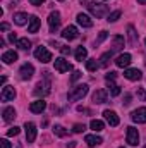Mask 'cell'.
Instances as JSON below:
<instances>
[{"label": "cell", "instance_id": "obj_9", "mask_svg": "<svg viewBox=\"0 0 146 148\" xmlns=\"http://www.w3.org/2000/svg\"><path fill=\"white\" fill-rule=\"evenodd\" d=\"M131 119H132L134 122H138V124H145L146 122V107L136 109V110L131 114Z\"/></svg>", "mask_w": 146, "mask_h": 148}, {"label": "cell", "instance_id": "obj_13", "mask_svg": "<svg viewBox=\"0 0 146 148\" xmlns=\"http://www.w3.org/2000/svg\"><path fill=\"white\" fill-rule=\"evenodd\" d=\"M124 77L129 79V81H139L143 77V73L139 69H126L124 71Z\"/></svg>", "mask_w": 146, "mask_h": 148}, {"label": "cell", "instance_id": "obj_32", "mask_svg": "<svg viewBox=\"0 0 146 148\" xmlns=\"http://www.w3.org/2000/svg\"><path fill=\"white\" fill-rule=\"evenodd\" d=\"M108 91L112 97H119L120 95V86H117L115 83H110L108 84Z\"/></svg>", "mask_w": 146, "mask_h": 148}, {"label": "cell", "instance_id": "obj_21", "mask_svg": "<svg viewBox=\"0 0 146 148\" xmlns=\"http://www.w3.org/2000/svg\"><path fill=\"white\" fill-rule=\"evenodd\" d=\"M38 29H40V19L36 16H31L28 24V33H38Z\"/></svg>", "mask_w": 146, "mask_h": 148}, {"label": "cell", "instance_id": "obj_50", "mask_svg": "<svg viewBox=\"0 0 146 148\" xmlns=\"http://www.w3.org/2000/svg\"><path fill=\"white\" fill-rule=\"evenodd\" d=\"M60 2H64V0H60Z\"/></svg>", "mask_w": 146, "mask_h": 148}, {"label": "cell", "instance_id": "obj_1", "mask_svg": "<svg viewBox=\"0 0 146 148\" xmlns=\"http://www.w3.org/2000/svg\"><path fill=\"white\" fill-rule=\"evenodd\" d=\"M88 91H89V86H88V84H77V86H74L72 90L69 91L67 98H69V102H77V100H83V98L88 95Z\"/></svg>", "mask_w": 146, "mask_h": 148}, {"label": "cell", "instance_id": "obj_34", "mask_svg": "<svg viewBox=\"0 0 146 148\" xmlns=\"http://www.w3.org/2000/svg\"><path fill=\"white\" fill-rule=\"evenodd\" d=\"M19 131H21V129H19L17 126H14V127H10V129L7 131V136H17V134H19Z\"/></svg>", "mask_w": 146, "mask_h": 148}, {"label": "cell", "instance_id": "obj_39", "mask_svg": "<svg viewBox=\"0 0 146 148\" xmlns=\"http://www.w3.org/2000/svg\"><path fill=\"white\" fill-rule=\"evenodd\" d=\"M0 148H10V143H9V140H0Z\"/></svg>", "mask_w": 146, "mask_h": 148}, {"label": "cell", "instance_id": "obj_26", "mask_svg": "<svg viewBox=\"0 0 146 148\" xmlns=\"http://www.w3.org/2000/svg\"><path fill=\"white\" fill-rule=\"evenodd\" d=\"M89 127H91L95 133H100V131H103L105 124H103V121H100V119H93V121L89 122Z\"/></svg>", "mask_w": 146, "mask_h": 148}, {"label": "cell", "instance_id": "obj_11", "mask_svg": "<svg viewBox=\"0 0 146 148\" xmlns=\"http://www.w3.org/2000/svg\"><path fill=\"white\" fill-rule=\"evenodd\" d=\"M131 60H132L131 53H120V55L115 59V66H117V67H129Z\"/></svg>", "mask_w": 146, "mask_h": 148}, {"label": "cell", "instance_id": "obj_20", "mask_svg": "<svg viewBox=\"0 0 146 148\" xmlns=\"http://www.w3.org/2000/svg\"><path fill=\"white\" fill-rule=\"evenodd\" d=\"M84 141H86L88 147H98V145L103 143V140H102L100 136H96V134H88V136L84 138Z\"/></svg>", "mask_w": 146, "mask_h": 148}, {"label": "cell", "instance_id": "obj_25", "mask_svg": "<svg viewBox=\"0 0 146 148\" xmlns=\"http://www.w3.org/2000/svg\"><path fill=\"white\" fill-rule=\"evenodd\" d=\"M127 38H129V43L134 47L136 43H138V33H136V29H134V26H127Z\"/></svg>", "mask_w": 146, "mask_h": 148}, {"label": "cell", "instance_id": "obj_42", "mask_svg": "<svg viewBox=\"0 0 146 148\" xmlns=\"http://www.w3.org/2000/svg\"><path fill=\"white\" fill-rule=\"evenodd\" d=\"M131 98H132V97H131V95L127 93V95L124 97V105H129V103H131Z\"/></svg>", "mask_w": 146, "mask_h": 148}, {"label": "cell", "instance_id": "obj_27", "mask_svg": "<svg viewBox=\"0 0 146 148\" xmlns=\"http://www.w3.org/2000/svg\"><path fill=\"white\" fill-rule=\"evenodd\" d=\"M86 57H88V50L84 47H77V50H76V60L83 62V60H86Z\"/></svg>", "mask_w": 146, "mask_h": 148}, {"label": "cell", "instance_id": "obj_23", "mask_svg": "<svg viewBox=\"0 0 146 148\" xmlns=\"http://www.w3.org/2000/svg\"><path fill=\"white\" fill-rule=\"evenodd\" d=\"M122 47H124V38L122 36H113L112 40V52L115 53V52H119V50H122Z\"/></svg>", "mask_w": 146, "mask_h": 148}, {"label": "cell", "instance_id": "obj_29", "mask_svg": "<svg viewBox=\"0 0 146 148\" xmlns=\"http://www.w3.org/2000/svg\"><path fill=\"white\" fill-rule=\"evenodd\" d=\"M17 47L21 50H29L31 48V41L28 38H21V40H17Z\"/></svg>", "mask_w": 146, "mask_h": 148}, {"label": "cell", "instance_id": "obj_17", "mask_svg": "<svg viewBox=\"0 0 146 148\" xmlns=\"http://www.w3.org/2000/svg\"><path fill=\"white\" fill-rule=\"evenodd\" d=\"M76 19H77V24L83 26V28H91V26H93V21H91V17H89L88 14H83V12H81V14H77Z\"/></svg>", "mask_w": 146, "mask_h": 148}, {"label": "cell", "instance_id": "obj_46", "mask_svg": "<svg viewBox=\"0 0 146 148\" xmlns=\"http://www.w3.org/2000/svg\"><path fill=\"white\" fill-rule=\"evenodd\" d=\"M67 148H76V141H71V143L67 145Z\"/></svg>", "mask_w": 146, "mask_h": 148}, {"label": "cell", "instance_id": "obj_35", "mask_svg": "<svg viewBox=\"0 0 146 148\" xmlns=\"http://www.w3.org/2000/svg\"><path fill=\"white\" fill-rule=\"evenodd\" d=\"M84 129H86V126H84V124H74V127H72L74 133H83Z\"/></svg>", "mask_w": 146, "mask_h": 148}, {"label": "cell", "instance_id": "obj_7", "mask_svg": "<svg viewBox=\"0 0 146 148\" xmlns=\"http://www.w3.org/2000/svg\"><path fill=\"white\" fill-rule=\"evenodd\" d=\"M24 131H26V141L28 143H33L36 140V133H38L36 126L33 122H26L24 124Z\"/></svg>", "mask_w": 146, "mask_h": 148}, {"label": "cell", "instance_id": "obj_22", "mask_svg": "<svg viewBox=\"0 0 146 148\" xmlns=\"http://www.w3.org/2000/svg\"><path fill=\"white\" fill-rule=\"evenodd\" d=\"M2 115H3V121H5V122H12V121L16 119V110H14V107H5L3 112H2Z\"/></svg>", "mask_w": 146, "mask_h": 148}, {"label": "cell", "instance_id": "obj_10", "mask_svg": "<svg viewBox=\"0 0 146 148\" xmlns=\"http://www.w3.org/2000/svg\"><path fill=\"white\" fill-rule=\"evenodd\" d=\"M71 69H72V66H71L64 57L55 59V71H59V73H67V71H71Z\"/></svg>", "mask_w": 146, "mask_h": 148}, {"label": "cell", "instance_id": "obj_31", "mask_svg": "<svg viewBox=\"0 0 146 148\" xmlns=\"http://www.w3.org/2000/svg\"><path fill=\"white\" fill-rule=\"evenodd\" d=\"M53 133H55L57 136H60V138H65V136L69 134V131H67L65 127H62V126H55V127H53Z\"/></svg>", "mask_w": 146, "mask_h": 148}, {"label": "cell", "instance_id": "obj_4", "mask_svg": "<svg viewBox=\"0 0 146 148\" xmlns=\"http://www.w3.org/2000/svg\"><path fill=\"white\" fill-rule=\"evenodd\" d=\"M60 12H57V10H53V12H50V16H48V28H50V31L52 33H55L59 28H60Z\"/></svg>", "mask_w": 146, "mask_h": 148}, {"label": "cell", "instance_id": "obj_2", "mask_svg": "<svg viewBox=\"0 0 146 148\" xmlns=\"http://www.w3.org/2000/svg\"><path fill=\"white\" fill-rule=\"evenodd\" d=\"M88 10H89L96 19H100V17H103V16L108 12V7H107L105 3H100V2H89V3H88Z\"/></svg>", "mask_w": 146, "mask_h": 148}, {"label": "cell", "instance_id": "obj_16", "mask_svg": "<svg viewBox=\"0 0 146 148\" xmlns=\"http://www.w3.org/2000/svg\"><path fill=\"white\" fill-rule=\"evenodd\" d=\"M62 36L71 41V40H76V38L79 36V31H77V28H76V26H67V28L62 31Z\"/></svg>", "mask_w": 146, "mask_h": 148}, {"label": "cell", "instance_id": "obj_48", "mask_svg": "<svg viewBox=\"0 0 146 148\" xmlns=\"http://www.w3.org/2000/svg\"><path fill=\"white\" fill-rule=\"evenodd\" d=\"M81 2H86V0H81Z\"/></svg>", "mask_w": 146, "mask_h": 148}, {"label": "cell", "instance_id": "obj_33", "mask_svg": "<svg viewBox=\"0 0 146 148\" xmlns=\"http://www.w3.org/2000/svg\"><path fill=\"white\" fill-rule=\"evenodd\" d=\"M122 16V12L120 10H113V12H110L108 17H107V21L108 23H115V21H119V17Z\"/></svg>", "mask_w": 146, "mask_h": 148}, {"label": "cell", "instance_id": "obj_8", "mask_svg": "<svg viewBox=\"0 0 146 148\" xmlns=\"http://www.w3.org/2000/svg\"><path fill=\"white\" fill-rule=\"evenodd\" d=\"M19 74H21V79H24V81L31 79V77H33V74H35V67H33V64H29V62L23 64V66H21V69H19Z\"/></svg>", "mask_w": 146, "mask_h": 148}, {"label": "cell", "instance_id": "obj_24", "mask_svg": "<svg viewBox=\"0 0 146 148\" xmlns=\"http://www.w3.org/2000/svg\"><path fill=\"white\" fill-rule=\"evenodd\" d=\"M28 21H29L28 14H24V12H17V14H14V23H16L17 26H24Z\"/></svg>", "mask_w": 146, "mask_h": 148}, {"label": "cell", "instance_id": "obj_40", "mask_svg": "<svg viewBox=\"0 0 146 148\" xmlns=\"http://www.w3.org/2000/svg\"><path fill=\"white\" fill-rule=\"evenodd\" d=\"M79 77H81V73H79V71H74V74H72V77H71V81H77V79H79Z\"/></svg>", "mask_w": 146, "mask_h": 148}, {"label": "cell", "instance_id": "obj_37", "mask_svg": "<svg viewBox=\"0 0 146 148\" xmlns=\"http://www.w3.org/2000/svg\"><path fill=\"white\" fill-rule=\"evenodd\" d=\"M105 38H107V31H102V33H100V36H98V40L95 41V45H100V43H102Z\"/></svg>", "mask_w": 146, "mask_h": 148}, {"label": "cell", "instance_id": "obj_45", "mask_svg": "<svg viewBox=\"0 0 146 148\" xmlns=\"http://www.w3.org/2000/svg\"><path fill=\"white\" fill-rule=\"evenodd\" d=\"M0 29H2V31H7V29H9V24H7V23H2V24H0Z\"/></svg>", "mask_w": 146, "mask_h": 148}, {"label": "cell", "instance_id": "obj_43", "mask_svg": "<svg viewBox=\"0 0 146 148\" xmlns=\"http://www.w3.org/2000/svg\"><path fill=\"white\" fill-rule=\"evenodd\" d=\"M9 41H10V43L17 41V36H16V33H10V35H9Z\"/></svg>", "mask_w": 146, "mask_h": 148}, {"label": "cell", "instance_id": "obj_44", "mask_svg": "<svg viewBox=\"0 0 146 148\" xmlns=\"http://www.w3.org/2000/svg\"><path fill=\"white\" fill-rule=\"evenodd\" d=\"M29 2H31V5H41L45 0H29Z\"/></svg>", "mask_w": 146, "mask_h": 148}, {"label": "cell", "instance_id": "obj_51", "mask_svg": "<svg viewBox=\"0 0 146 148\" xmlns=\"http://www.w3.org/2000/svg\"><path fill=\"white\" fill-rule=\"evenodd\" d=\"M120 148H124V147H120Z\"/></svg>", "mask_w": 146, "mask_h": 148}, {"label": "cell", "instance_id": "obj_30", "mask_svg": "<svg viewBox=\"0 0 146 148\" xmlns=\"http://www.w3.org/2000/svg\"><path fill=\"white\" fill-rule=\"evenodd\" d=\"M112 55H113V52H112V50L102 55V59H100V60H102V62H100V66H102V67H107V66H108V62H110V59H112Z\"/></svg>", "mask_w": 146, "mask_h": 148}, {"label": "cell", "instance_id": "obj_12", "mask_svg": "<svg viewBox=\"0 0 146 148\" xmlns=\"http://www.w3.org/2000/svg\"><path fill=\"white\" fill-rule=\"evenodd\" d=\"M0 98H2V102H9V100H14V98H16V90H14V86H3Z\"/></svg>", "mask_w": 146, "mask_h": 148}, {"label": "cell", "instance_id": "obj_41", "mask_svg": "<svg viewBox=\"0 0 146 148\" xmlns=\"http://www.w3.org/2000/svg\"><path fill=\"white\" fill-rule=\"evenodd\" d=\"M60 52H62V55H67L71 52V48L69 47H60Z\"/></svg>", "mask_w": 146, "mask_h": 148}, {"label": "cell", "instance_id": "obj_28", "mask_svg": "<svg viewBox=\"0 0 146 148\" xmlns=\"http://www.w3.org/2000/svg\"><path fill=\"white\" fill-rule=\"evenodd\" d=\"M98 67H100V62H98L96 59H88V60H86V69H88V71L93 73V71H96Z\"/></svg>", "mask_w": 146, "mask_h": 148}, {"label": "cell", "instance_id": "obj_14", "mask_svg": "<svg viewBox=\"0 0 146 148\" xmlns=\"http://www.w3.org/2000/svg\"><path fill=\"white\" fill-rule=\"evenodd\" d=\"M103 117H105V121L108 122L110 126H113V127L119 126V122H120V121H119V115H117L113 110H105L103 112Z\"/></svg>", "mask_w": 146, "mask_h": 148}, {"label": "cell", "instance_id": "obj_49", "mask_svg": "<svg viewBox=\"0 0 146 148\" xmlns=\"http://www.w3.org/2000/svg\"><path fill=\"white\" fill-rule=\"evenodd\" d=\"M145 45H146V40H145Z\"/></svg>", "mask_w": 146, "mask_h": 148}, {"label": "cell", "instance_id": "obj_19", "mask_svg": "<svg viewBox=\"0 0 146 148\" xmlns=\"http://www.w3.org/2000/svg\"><path fill=\"white\" fill-rule=\"evenodd\" d=\"M17 59H19V55H17V52H14V50H7V52H3V55H2L3 64H12V62H16Z\"/></svg>", "mask_w": 146, "mask_h": 148}, {"label": "cell", "instance_id": "obj_6", "mask_svg": "<svg viewBox=\"0 0 146 148\" xmlns=\"http://www.w3.org/2000/svg\"><path fill=\"white\" fill-rule=\"evenodd\" d=\"M35 57H36V60L43 62V64H46V62L52 60V53H50L45 47H38L36 50H35Z\"/></svg>", "mask_w": 146, "mask_h": 148}, {"label": "cell", "instance_id": "obj_38", "mask_svg": "<svg viewBox=\"0 0 146 148\" xmlns=\"http://www.w3.org/2000/svg\"><path fill=\"white\" fill-rule=\"evenodd\" d=\"M138 97H139L141 100H145V102H146V93H145V90H143V88H138Z\"/></svg>", "mask_w": 146, "mask_h": 148}, {"label": "cell", "instance_id": "obj_36", "mask_svg": "<svg viewBox=\"0 0 146 148\" xmlns=\"http://www.w3.org/2000/svg\"><path fill=\"white\" fill-rule=\"evenodd\" d=\"M115 77H117V73H108L107 76H105L107 83H113V81H115Z\"/></svg>", "mask_w": 146, "mask_h": 148}, {"label": "cell", "instance_id": "obj_47", "mask_svg": "<svg viewBox=\"0 0 146 148\" xmlns=\"http://www.w3.org/2000/svg\"><path fill=\"white\" fill-rule=\"evenodd\" d=\"M138 3H143V5H145V3H146V0H138Z\"/></svg>", "mask_w": 146, "mask_h": 148}, {"label": "cell", "instance_id": "obj_15", "mask_svg": "<svg viewBox=\"0 0 146 148\" xmlns=\"http://www.w3.org/2000/svg\"><path fill=\"white\" fill-rule=\"evenodd\" d=\"M45 109H46V102H45L43 98H40V100L33 102V103L29 105V110L33 112V114H41Z\"/></svg>", "mask_w": 146, "mask_h": 148}, {"label": "cell", "instance_id": "obj_3", "mask_svg": "<svg viewBox=\"0 0 146 148\" xmlns=\"http://www.w3.org/2000/svg\"><path fill=\"white\" fill-rule=\"evenodd\" d=\"M50 86H52V84H50V79H48V76H45V79H43V81H40V83L36 84V88H35V91H33V93L36 95L38 98H43V97L50 95V91H52V90H50Z\"/></svg>", "mask_w": 146, "mask_h": 148}, {"label": "cell", "instance_id": "obj_18", "mask_svg": "<svg viewBox=\"0 0 146 148\" xmlns=\"http://www.w3.org/2000/svg\"><path fill=\"white\" fill-rule=\"evenodd\" d=\"M91 98H93V103H96V105L105 103V102H107V91H105V90H96Z\"/></svg>", "mask_w": 146, "mask_h": 148}, {"label": "cell", "instance_id": "obj_5", "mask_svg": "<svg viewBox=\"0 0 146 148\" xmlns=\"http://www.w3.org/2000/svg\"><path fill=\"white\" fill-rule=\"evenodd\" d=\"M126 138H127V143L131 147H138V143H139V133H138L136 127L129 126L127 127V133H126Z\"/></svg>", "mask_w": 146, "mask_h": 148}]
</instances>
